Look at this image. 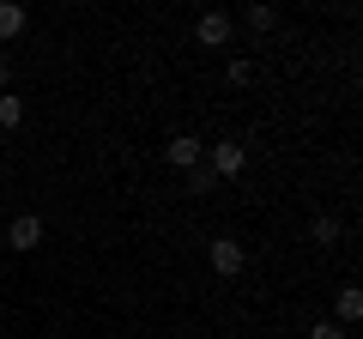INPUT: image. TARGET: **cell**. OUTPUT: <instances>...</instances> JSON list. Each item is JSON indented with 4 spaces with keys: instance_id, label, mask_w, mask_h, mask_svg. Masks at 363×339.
<instances>
[{
    "instance_id": "30bf717a",
    "label": "cell",
    "mask_w": 363,
    "mask_h": 339,
    "mask_svg": "<svg viewBox=\"0 0 363 339\" xmlns=\"http://www.w3.org/2000/svg\"><path fill=\"white\" fill-rule=\"evenodd\" d=\"M315 243H339V224L333 218H315Z\"/></svg>"
},
{
    "instance_id": "ba28073f",
    "label": "cell",
    "mask_w": 363,
    "mask_h": 339,
    "mask_svg": "<svg viewBox=\"0 0 363 339\" xmlns=\"http://www.w3.org/2000/svg\"><path fill=\"white\" fill-rule=\"evenodd\" d=\"M18 121H25V104L18 97H0V128H18Z\"/></svg>"
},
{
    "instance_id": "7c38bea8",
    "label": "cell",
    "mask_w": 363,
    "mask_h": 339,
    "mask_svg": "<svg viewBox=\"0 0 363 339\" xmlns=\"http://www.w3.org/2000/svg\"><path fill=\"white\" fill-rule=\"evenodd\" d=\"M0 91H6V61H0Z\"/></svg>"
},
{
    "instance_id": "8992f818",
    "label": "cell",
    "mask_w": 363,
    "mask_h": 339,
    "mask_svg": "<svg viewBox=\"0 0 363 339\" xmlns=\"http://www.w3.org/2000/svg\"><path fill=\"white\" fill-rule=\"evenodd\" d=\"M18 30H25V6L0 0V37H18Z\"/></svg>"
},
{
    "instance_id": "9c48e42d",
    "label": "cell",
    "mask_w": 363,
    "mask_h": 339,
    "mask_svg": "<svg viewBox=\"0 0 363 339\" xmlns=\"http://www.w3.org/2000/svg\"><path fill=\"white\" fill-rule=\"evenodd\" d=\"M248 25H255V30H272V25H279V13H272V6H248Z\"/></svg>"
},
{
    "instance_id": "3957f363",
    "label": "cell",
    "mask_w": 363,
    "mask_h": 339,
    "mask_svg": "<svg viewBox=\"0 0 363 339\" xmlns=\"http://www.w3.org/2000/svg\"><path fill=\"white\" fill-rule=\"evenodd\" d=\"M206 157H212V176H242V164H248V152L236 140H218Z\"/></svg>"
},
{
    "instance_id": "6da1fadb",
    "label": "cell",
    "mask_w": 363,
    "mask_h": 339,
    "mask_svg": "<svg viewBox=\"0 0 363 339\" xmlns=\"http://www.w3.org/2000/svg\"><path fill=\"white\" fill-rule=\"evenodd\" d=\"M242 261H248V248L236 243V236H218V243H212V273H218V279H236Z\"/></svg>"
},
{
    "instance_id": "52a82bcc",
    "label": "cell",
    "mask_w": 363,
    "mask_h": 339,
    "mask_svg": "<svg viewBox=\"0 0 363 339\" xmlns=\"http://www.w3.org/2000/svg\"><path fill=\"white\" fill-rule=\"evenodd\" d=\"M339 315H345V321H357V315H363V291H357V285L339 291Z\"/></svg>"
},
{
    "instance_id": "7a4b0ae2",
    "label": "cell",
    "mask_w": 363,
    "mask_h": 339,
    "mask_svg": "<svg viewBox=\"0 0 363 339\" xmlns=\"http://www.w3.org/2000/svg\"><path fill=\"white\" fill-rule=\"evenodd\" d=\"M200 152H206V145H200L194 133H176V140L164 145V164H169V170H194V164H200Z\"/></svg>"
},
{
    "instance_id": "277c9868",
    "label": "cell",
    "mask_w": 363,
    "mask_h": 339,
    "mask_svg": "<svg viewBox=\"0 0 363 339\" xmlns=\"http://www.w3.org/2000/svg\"><path fill=\"white\" fill-rule=\"evenodd\" d=\"M6 243L30 255V248L43 243V218H37V212H18V218H13V230H6Z\"/></svg>"
},
{
    "instance_id": "5b68a950",
    "label": "cell",
    "mask_w": 363,
    "mask_h": 339,
    "mask_svg": "<svg viewBox=\"0 0 363 339\" xmlns=\"http://www.w3.org/2000/svg\"><path fill=\"white\" fill-rule=\"evenodd\" d=\"M194 37L206 43V49H224V43H230V13H206L194 25Z\"/></svg>"
},
{
    "instance_id": "8fae6325",
    "label": "cell",
    "mask_w": 363,
    "mask_h": 339,
    "mask_svg": "<svg viewBox=\"0 0 363 339\" xmlns=\"http://www.w3.org/2000/svg\"><path fill=\"white\" fill-rule=\"evenodd\" d=\"M309 339H345V327H333V321H315V327H309Z\"/></svg>"
}]
</instances>
